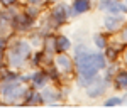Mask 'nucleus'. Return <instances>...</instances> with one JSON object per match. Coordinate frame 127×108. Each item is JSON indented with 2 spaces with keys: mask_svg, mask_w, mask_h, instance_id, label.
Returning a JSON list of instances; mask_svg holds the SVG:
<instances>
[{
  "mask_svg": "<svg viewBox=\"0 0 127 108\" xmlns=\"http://www.w3.org/2000/svg\"><path fill=\"white\" fill-rule=\"evenodd\" d=\"M75 10L76 12H85V10H88V0H76L75 2Z\"/></svg>",
  "mask_w": 127,
  "mask_h": 108,
  "instance_id": "f257e3e1",
  "label": "nucleus"
},
{
  "mask_svg": "<svg viewBox=\"0 0 127 108\" xmlns=\"http://www.w3.org/2000/svg\"><path fill=\"white\" fill-rule=\"evenodd\" d=\"M59 46H61V49H64L66 46H69V42L64 41V37H59Z\"/></svg>",
  "mask_w": 127,
  "mask_h": 108,
  "instance_id": "f03ea898",
  "label": "nucleus"
},
{
  "mask_svg": "<svg viewBox=\"0 0 127 108\" xmlns=\"http://www.w3.org/2000/svg\"><path fill=\"white\" fill-rule=\"evenodd\" d=\"M117 103H120V98H112L107 101V107H110V105H117Z\"/></svg>",
  "mask_w": 127,
  "mask_h": 108,
  "instance_id": "7ed1b4c3",
  "label": "nucleus"
}]
</instances>
